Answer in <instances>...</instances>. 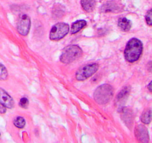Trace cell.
<instances>
[{
  "mask_svg": "<svg viewBox=\"0 0 152 143\" xmlns=\"http://www.w3.org/2000/svg\"><path fill=\"white\" fill-rule=\"evenodd\" d=\"M142 43L137 38H132L128 42L124 55L126 60L129 63L136 62L140 59L142 52Z\"/></svg>",
  "mask_w": 152,
  "mask_h": 143,
  "instance_id": "obj_1",
  "label": "cell"
},
{
  "mask_svg": "<svg viewBox=\"0 0 152 143\" xmlns=\"http://www.w3.org/2000/svg\"><path fill=\"white\" fill-rule=\"evenodd\" d=\"M118 25L123 31H129L132 28V22L126 17H121L118 19Z\"/></svg>",
  "mask_w": 152,
  "mask_h": 143,
  "instance_id": "obj_12",
  "label": "cell"
},
{
  "mask_svg": "<svg viewBox=\"0 0 152 143\" xmlns=\"http://www.w3.org/2000/svg\"><path fill=\"white\" fill-rule=\"evenodd\" d=\"M135 136L137 139L140 142H148L149 141V136H148V130L144 125H139L135 128Z\"/></svg>",
  "mask_w": 152,
  "mask_h": 143,
  "instance_id": "obj_7",
  "label": "cell"
},
{
  "mask_svg": "<svg viewBox=\"0 0 152 143\" xmlns=\"http://www.w3.org/2000/svg\"><path fill=\"white\" fill-rule=\"evenodd\" d=\"M119 10V7L115 1H108L102 6L101 11L103 13H109V12H115Z\"/></svg>",
  "mask_w": 152,
  "mask_h": 143,
  "instance_id": "obj_10",
  "label": "cell"
},
{
  "mask_svg": "<svg viewBox=\"0 0 152 143\" xmlns=\"http://www.w3.org/2000/svg\"><path fill=\"white\" fill-rule=\"evenodd\" d=\"M81 5L85 11L91 13L94 10L96 7V1L95 0H81Z\"/></svg>",
  "mask_w": 152,
  "mask_h": 143,
  "instance_id": "obj_11",
  "label": "cell"
},
{
  "mask_svg": "<svg viewBox=\"0 0 152 143\" xmlns=\"http://www.w3.org/2000/svg\"><path fill=\"white\" fill-rule=\"evenodd\" d=\"M0 136H1V133H0Z\"/></svg>",
  "mask_w": 152,
  "mask_h": 143,
  "instance_id": "obj_22",
  "label": "cell"
},
{
  "mask_svg": "<svg viewBox=\"0 0 152 143\" xmlns=\"http://www.w3.org/2000/svg\"><path fill=\"white\" fill-rule=\"evenodd\" d=\"M19 104L21 107H22V108L27 109L28 107V105H29V101H28V98L24 97V98H21L20 101H19Z\"/></svg>",
  "mask_w": 152,
  "mask_h": 143,
  "instance_id": "obj_18",
  "label": "cell"
},
{
  "mask_svg": "<svg viewBox=\"0 0 152 143\" xmlns=\"http://www.w3.org/2000/svg\"><path fill=\"white\" fill-rule=\"evenodd\" d=\"M151 82H150L149 83V84H148V89H149V91L150 92H151Z\"/></svg>",
  "mask_w": 152,
  "mask_h": 143,
  "instance_id": "obj_21",
  "label": "cell"
},
{
  "mask_svg": "<svg viewBox=\"0 0 152 143\" xmlns=\"http://www.w3.org/2000/svg\"><path fill=\"white\" fill-rule=\"evenodd\" d=\"M99 69V64L90 63L80 67L76 72V78L77 80H85L91 77Z\"/></svg>",
  "mask_w": 152,
  "mask_h": 143,
  "instance_id": "obj_4",
  "label": "cell"
},
{
  "mask_svg": "<svg viewBox=\"0 0 152 143\" xmlns=\"http://www.w3.org/2000/svg\"><path fill=\"white\" fill-rule=\"evenodd\" d=\"M69 25L64 22H59L52 27L50 31V40L56 41L65 37V36L69 32Z\"/></svg>",
  "mask_w": 152,
  "mask_h": 143,
  "instance_id": "obj_5",
  "label": "cell"
},
{
  "mask_svg": "<svg viewBox=\"0 0 152 143\" xmlns=\"http://www.w3.org/2000/svg\"><path fill=\"white\" fill-rule=\"evenodd\" d=\"M13 125L18 128H23L25 125V120L23 117L18 116L13 121Z\"/></svg>",
  "mask_w": 152,
  "mask_h": 143,
  "instance_id": "obj_16",
  "label": "cell"
},
{
  "mask_svg": "<svg viewBox=\"0 0 152 143\" xmlns=\"http://www.w3.org/2000/svg\"><path fill=\"white\" fill-rule=\"evenodd\" d=\"M114 95V89L109 84L99 86L94 93L95 101L99 104H105L109 102Z\"/></svg>",
  "mask_w": 152,
  "mask_h": 143,
  "instance_id": "obj_2",
  "label": "cell"
},
{
  "mask_svg": "<svg viewBox=\"0 0 152 143\" xmlns=\"http://www.w3.org/2000/svg\"><path fill=\"white\" fill-rule=\"evenodd\" d=\"M6 112V107L4 106H3L2 104H0V113L1 114H4Z\"/></svg>",
  "mask_w": 152,
  "mask_h": 143,
  "instance_id": "obj_20",
  "label": "cell"
},
{
  "mask_svg": "<svg viewBox=\"0 0 152 143\" xmlns=\"http://www.w3.org/2000/svg\"><path fill=\"white\" fill-rule=\"evenodd\" d=\"M0 104L6 108L12 109L14 107V101L12 97L1 88H0Z\"/></svg>",
  "mask_w": 152,
  "mask_h": 143,
  "instance_id": "obj_8",
  "label": "cell"
},
{
  "mask_svg": "<svg viewBox=\"0 0 152 143\" xmlns=\"http://www.w3.org/2000/svg\"><path fill=\"white\" fill-rule=\"evenodd\" d=\"M17 31L21 35L27 36L30 31L31 28V19L27 14H22L19 16L18 19L17 25H16Z\"/></svg>",
  "mask_w": 152,
  "mask_h": 143,
  "instance_id": "obj_6",
  "label": "cell"
},
{
  "mask_svg": "<svg viewBox=\"0 0 152 143\" xmlns=\"http://www.w3.org/2000/svg\"><path fill=\"white\" fill-rule=\"evenodd\" d=\"M151 17H152V15H151V10H149L147 13L146 16H145V21H146L147 24L148 25H152V22H151Z\"/></svg>",
  "mask_w": 152,
  "mask_h": 143,
  "instance_id": "obj_19",
  "label": "cell"
},
{
  "mask_svg": "<svg viewBox=\"0 0 152 143\" xmlns=\"http://www.w3.org/2000/svg\"><path fill=\"white\" fill-rule=\"evenodd\" d=\"M141 121L145 125H148L150 124L151 121V109H148L145 110V111L142 113V116H141Z\"/></svg>",
  "mask_w": 152,
  "mask_h": 143,
  "instance_id": "obj_15",
  "label": "cell"
},
{
  "mask_svg": "<svg viewBox=\"0 0 152 143\" xmlns=\"http://www.w3.org/2000/svg\"><path fill=\"white\" fill-rule=\"evenodd\" d=\"M121 118L126 125V126L131 129L133 126L134 122V115L132 110L131 109L127 108V107L122 108Z\"/></svg>",
  "mask_w": 152,
  "mask_h": 143,
  "instance_id": "obj_9",
  "label": "cell"
},
{
  "mask_svg": "<svg viewBox=\"0 0 152 143\" xmlns=\"http://www.w3.org/2000/svg\"><path fill=\"white\" fill-rule=\"evenodd\" d=\"M86 25H87V22H86V20L77 21V22L73 23L72 26H71V33L72 34H77V33H78L80 30L83 29V28H85Z\"/></svg>",
  "mask_w": 152,
  "mask_h": 143,
  "instance_id": "obj_13",
  "label": "cell"
},
{
  "mask_svg": "<svg viewBox=\"0 0 152 143\" xmlns=\"http://www.w3.org/2000/svg\"><path fill=\"white\" fill-rule=\"evenodd\" d=\"M130 86H125V87H123L122 90L117 95V98H116L117 102H122L125 99H126L128 96H129V93H130Z\"/></svg>",
  "mask_w": 152,
  "mask_h": 143,
  "instance_id": "obj_14",
  "label": "cell"
},
{
  "mask_svg": "<svg viewBox=\"0 0 152 143\" xmlns=\"http://www.w3.org/2000/svg\"><path fill=\"white\" fill-rule=\"evenodd\" d=\"M83 55L81 48L76 45H71L63 49L60 56V61L63 63H71L80 58Z\"/></svg>",
  "mask_w": 152,
  "mask_h": 143,
  "instance_id": "obj_3",
  "label": "cell"
},
{
  "mask_svg": "<svg viewBox=\"0 0 152 143\" xmlns=\"http://www.w3.org/2000/svg\"><path fill=\"white\" fill-rule=\"evenodd\" d=\"M7 76H8V74H7V69L2 64L0 63V80H7Z\"/></svg>",
  "mask_w": 152,
  "mask_h": 143,
  "instance_id": "obj_17",
  "label": "cell"
}]
</instances>
